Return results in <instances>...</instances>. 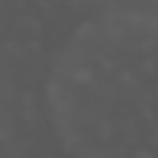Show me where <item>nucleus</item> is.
<instances>
[]
</instances>
